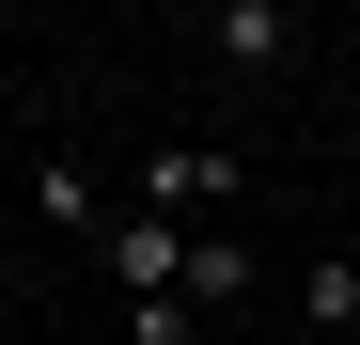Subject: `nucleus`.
<instances>
[{
  "mask_svg": "<svg viewBox=\"0 0 360 345\" xmlns=\"http://www.w3.org/2000/svg\"><path fill=\"white\" fill-rule=\"evenodd\" d=\"M251 172H235V142H157L141 172H126V220H188L204 236V204H235Z\"/></svg>",
  "mask_w": 360,
  "mask_h": 345,
  "instance_id": "1",
  "label": "nucleus"
},
{
  "mask_svg": "<svg viewBox=\"0 0 360 345\" xmlns=\"http://www.w3.org/2000/svg\"><path fill=\"white\" fill-rule=\"evenodd\" d=\"M94 267L126 282V299H172V282H188V220H110V236H94Z\"/></svg>",
  "mask_w": 360,
  "mask_h": 345,
  "instance_id": "2",
  "label": "nucleus"
},
{
  "mask_svg": "<svg viewBox=\"0 0 360 345\" xmlns=\"http://www.w3.org/2000/svg\"><path fill=\"white\" fill-rule=\"evenodd\" d=\"M204 47H219L235 79H282V63H297V0H219V16H204Z\"/></svg>",
  "mask_w": 360,
  "mask_h": 345,
  "instance_id": "3",
  "label": "nucleus"
},
{
  "mask_svg": "<svg viewBox=\"0 0 360 345\" xmlns=\"http://www.w3.org/2000/svg\"><path fill=\"white\" fill-rule=\"evenodd\" d=\"M32 220H47V236H79V251H94V236H110L126 204H94V172H79V157H47V172H32Z\"/></svg>",
  "mask_w": 360,
  "mask_h": 345,
  "instance_id": "4",
  "label": "nucleus"
},
{
  "mask_svg": "<svg viewBox=\"0 0 360 345\" xmlns=\"http://www.w3.org/2000/svg\"><path fill=\"white\" fill-rule=\"evenodd\" d=\"M172 299H188V314H219V299H251V251H235V236H188V282H172Z\"/></svg>",
  "mask_w": 360,
  "mask_h": 345,
  "instance_id": "5",
  "label": "nucleus"
},
{
  "mask_svg": "<svg viewBox=\"0 0 360 345\" xmlns=\"http://www.w3.org/2000/svg\"><path fill=\"white\" fill-rule=\"evenodd\" d=\"M297 314H314V330L345 345V330H360V251H314V282H297Z\"/></svg>",
  "mask_w": 360,
  "mask_h": 345,
  "instance_id": "6",
  "label": "nucleus"
},
{
  "mask_svg": "<svg viewBox=\"0 0 360 345\" xmlns=\"http://www.w3.org/2000/svg\"><path fill=\"white\" fill-rule=\"evenodd\" d=\"M126 345H188V299H141V314H126Z\"/></svg>",
  "mask_w": 360,
  "mask_h": 345,
  "instance_id": "7",
  "label": "nucleus"
},
{
  "mask_svg": "<svg viewBox=\"0 0 360 345\" xmlns=\"http://www.w3.org/2000/svg\"><path fill=\"white\" fill-rule=\"evenodd\" d=\"M0 204H32V172H0Z\"/></svg>",
  "mask_w": 360,
  "mask_h": 345,
  "instance_id": "8",
  "label": "nucleus"
}]
</instances>
